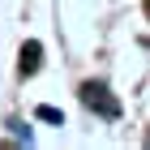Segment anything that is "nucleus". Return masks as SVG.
<instances>
[{
  "instance_id": "nucleus-3",
  "label": "nucleus",
  "mask_w": 150,
  "mask_h": 150,
  "mask_svg": "<svg viewBox=\"0 0 150 150\" xmlns=\"http://www.w3.org/2000/svg\"><path fill=\"white\" fill-rule=\"evenodd\" d=\"M39 116H43V120H52V125H60V112H56V107H39Z\"/></svg>"
},
{
  "instance_id": "nucleus-1",
  "label": "nucleus",
  "mask_w": 150,
  "mask_h": 150,
  "mask_svg": "<svg viewBox=\"0 0 150 150\" xmlns=\"http://www.w3.org/2000/svg\"><path fill=\"white\" fill-rule=\"evenodd\" d=\"M81 103H86V107H94L99 116H120V103L107 94V86H103V81H86V86H81Z\"/></svg>"
},
{
  "instance_id": "nucleus-2",
  "label": "nucleus",
  "mask_w": 150,
  "mask_h": 150,
  "mask_svg": "<svg viewBox=\"0 0 150 150\" xmlns=\"http://www.w3.org/2000/svg\"><path fill=\"white\" fill-rule=\"evenodd\" d=\"M39 64H43V47L30 39V43L22 47V73H39Z\"/></svg>"
}]
</instances>
